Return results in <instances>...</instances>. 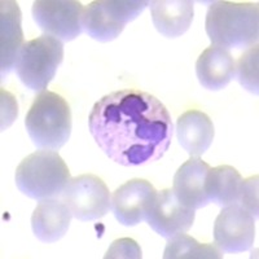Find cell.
Masks as SVG:
<instances>
[{"mask_svg":"<svg viewBox=\"0 0 259 259\" xmlns=\"http://www.w3.org/2000/svg\"><path fill=\"white\" fill-rule=\"evenodd\" d=\"M89 128L104 153L126 167L162 158L174 133L170 113L161 100L135 89L99 99L90 112Z\"/></svg>","mask_w":259,"mask_h":259,"instance_id":"1","label":"cell"},{"mask_svg":"<svg viewBox=\"0 0 259 259\" xmlns=\"http://www.w3.org/2000/svg\"><path fill=\"white\" fill-rule=\"evenodd\" d=\"M205 30L212 45L226 51L255 46L259 36L258 3L214 2L207 9Z\"/></svg>","mask_w":259,"mask_h":259,"instance_id":"2","label":"cell"},{"mask_svg":"<svg viewBox=\"0 0 259 259\" xmlns=\"http://www.w3.org/2000/svg\"><path fill=\"white\" fill-rule=\"evenodd\" d=\"M25 127L38 148L60 149L71 134V112L68 101L56 92H40L27 112Z\"/></svg>","mask_w":259,"mask_h":259,"instance_id":"3","label":"cell"},{"mask_svg":"<svg viewBox=\"0 0 259 259\" xmlns=\"http://www.w3.org/2000/svg\"><path fill=\"white\" fill-rule=\"evenodd\" d=\"M70 179L68 165L57 152L51 149L29 154L21 161L15 174L20 192L38 201L61 194Z\"/></svg>","mask_w":259,"mask_h":259,"instance_id":"4","label":"cell"},{"mask_svg":"<svg viewBox=\"0 0 259 259\" xmlns=\"http://www.w3.org/2000/svg\"><path fill=\"white\" fill-rule=\"evenodd\" d=\"M62 60V41L53 36L41 35L22 45L16 61V71L27 89L43 92L56 75Z\"/></svg>","mask_w":259,"mask_h":259,"instance_id":"5","label":"cell"},{"mask_svg":"<svg viewBox=\"0 0 259 259\" xmlns=\"http://www.w3.org/2000/svg\"><path fill=\"white\" fill-rule=\"evenodd\" d=\"M61 194L65 205L78 221H97L109 212L112 202L109 188L96 175L83 174L71 178Z\"/></svg>","mask_w":259,"mask_h":259,"instance_id":"6","label":"cell"},{"mask_svg":"<svg viewBox=\"0 0 259 259\" xmlns=\"http://www.w3.org/2000/svg\"><path fill=\"white\" fill-rule=\"evenodd\" d=\"M83 7L77 0H38L32 4V18L46 35L70 41L82 32Z\"/></svg>","mask_w":259,"mask_h":259,"instance_id":"7","label":"cell"},{"mask_svg":"<svg viewBox=\"0 0 259 259\" xmlns=\"http://www.w3.org/2000/svg\"><path fill=\"white\" fill-rule=\"evenodd\" d=\"M255 224L250 212L239 203L226 206L215 219V245L226 253H242L254 244Z\"/></svg>","mask_w":259,"mask_h":259,"instance_id":"8","label":"cell"},{"mask_svg":"<svg viewBox=\"0 0 259 259\" xmlns=\"http://www.w3.org/2000/svg\"><path fill=\"white\" fill-rule=\"evenodd\" d=\"M194 209L179 201L172 189L157 192L145 221L159 236L170 239L179 233H187L194 222Z\"/></svg>","mask_w":259,"mask_h":259,"instance_id":"9","label":"cell"},{"mask_svg":"<svg viewBox=\"0 0 259 259\" xmlns=\"http://www.w3.org/2000/svg\"><path fill=\"white\" fill-rule=\"evenodd\" d=\"M157 191L145 179H131L113 193L110 207L115 219L126 227H134L145 221Z\"/></svg>","mask_w":259,"mask_h":259,"instance_id":"10","label":"cell"},{"mask_svg":"<svg viewBox=\"0 0 259 259\" xmlns=\"http://www.w3.org/2000/svg\"><path fill=\"white\" fill-rule=\"evenodd\" d=\"M210 166L200 157H191L178 168L174 177V193L191 209H202L210 202L205 192V180Z\"/></svg>","mask_w":259,"mask_h":259,"instance_id":"11","label":"cell"},{"mask_svg":"<svg viewBox=\"0 0 259 259\" xmlns=\"http://www.w3.org/2000/svg\"><path fill=\"white\" fill-rule=\"evenodd\" d=\"M0 35H2V50H0V70L2 78H6L13 68H16L18 52L24 45L22 32V13L17 2L3 0L0 3Z\"/></svg>","mask_w":259,"mask_h":259,"instance_id":"12","label":"cell"},{"mask_svg":"<svg viewBox=\"0 0 259 259\" xmlns=\"http://www.w3.org/2000/svg\"><path fill=\"white\" fill-rule=\"evenodd\" d=\"M71 211L64 201L56 198L41 200L31 217L32 232L41 242L59 241L68 232L71 222Z\"/></svg>","mask_w":259,"mask_h":259,"instance_id":"13","label":"cell"},{"mask_svg":"<svg viewBox=\"0 0 259 259\" xmlns=\"http://www.w3.org/2000/svg\"><path fill=\"white\" fill-rule=\"evenodd\" d=\"M214 134L212 121L203 112L192 109L178 118V140L191 157L202 156L211 145Z\"/></svg>","mask_w":259,"mask_h":259,"instance_id":"14","label":"cell"},{"mask_svg":"<svg viewBox=\"0 0 259 259\" xmlns=\"http://www.w3.org/2000/svg\"><path fill=\"white\" fill-rule=\"evenodd\" d=\"M236 61L228 51L217 46L206 48L196 62L201 85L210 91L224 89L235 78Z\"/></svg>","mask_w":259,"mask_h":259,"instance_id":"15","label":"cell"},{"mask_svg":"<svg viewBox=\"0 0 259 259\" xmlns=\"http://www.w3.org/2000/svg\"><path fill=\"white\" fill-rule=\"evenodd\" d=\"M126 24L113 7L112 0L91 2L83 9L82 29L95 40H113L121 35Z\"/></svg>","mask_w":259,"mask_h":259,"instance_id":"16","label":"cell"},{"mask_svg":"<svg viewBox=\"0 0 259 259\" xmlns=\"http://www.w3.org/2000/svg\"><path fill=\"white\" fill-rule=\"evenodd\" d=\"M149 7L157 31L167 38L182 36L193 21V2L189 0H154Z\"/></svg>","mask_w":259,"mask_h":259,"instance_id":"17","label":"cell"},{"mask_svg":"<svg viewBox=\"0 0 259 259\" xmlns=\"http://www.w3.org/2000/svg\"><path fill=\"white\" fill-rule=\"evenodd\" d=\"M242 177L235 167L221 165L210 167L205 180V192L210 202L226 207L239 203Z\"/></svg>","mask_w":259,"mask_h":259,"instance_id":"18","label":"cell"},{"mask_svg":"<svg viewBox=\"0 0 259 259\" xmlns=\"http://www.w3.org/2000/svg\"><path fill=\"white\" fill-rule=\"evenodd\" d=\"M165 259H192V258H223L222 250L215 244H200L186 233H179L170 237L166 244Z\"/></svg>","mask_w":259,"mask_h":259,"instance_id":"19","label":"cell"},{"mask_svg":"<svg viewBox=\"0 0 259 259\" xmlns=\"http://www.w3.org/2000/svg\"><path fill=\"white\" fill-rule=\"evenodd\" d=\"M258 46H253L246 51L236 62L235 77L240 84L251 94L258 95L259 75H258Z\"/></svg>","mask_w":259,"mask_h":259,"instance_id":"20","label":"cell"},{"mask_svg":"<svg viewBox=\"0 0 259 259\" xmlns=\"http://www.w3.org/2000/svg\"><path fill=\"white\" fill-rule=\"evenodd\" d=\"M239 205L250 212L253 218H258V175L242 180Z\"/></svg>","mask_w":259,"mask_h":259,"instance_id":"21","label":"cell"},{"mask_svg":"<svg viewBox=\"0 0 259 259\" xmlns=\"http://www.w3.org/2000/svg\"><path fill=\"white\" fill-rule=\"evenodd\" d=\"M142 256V249H140V246L138 245V242L133 239L124 237V239L115 240V241L110 245V247L108 249V251H106V254L104 255V258L140 259Z\"/></svg>","mask_w":259,"mask_h":259,"instance_id":"22","label":"cell"}]
</instances>
